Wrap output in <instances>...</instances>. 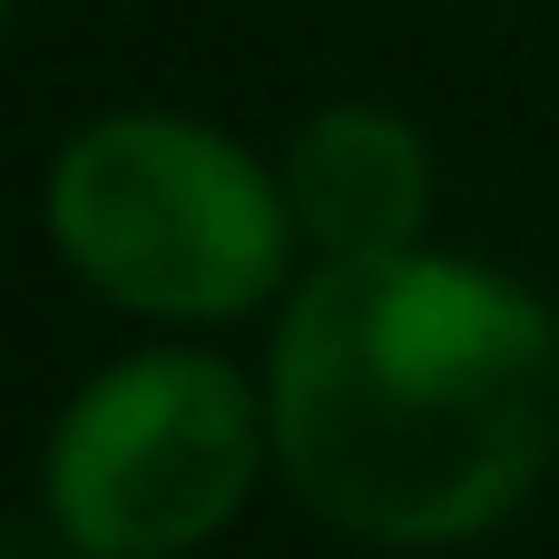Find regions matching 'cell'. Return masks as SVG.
Returning <instances> with one entry per match:
<instances>
[{"label":"cell","mask_w":559,"mask_h":559,"mask_svg":"<svg viewBox=\"0 0 559 559\" xmlns=\"http://www.w3.org/2000/svg\"><path fill=\"white\" fill-rule=\"evenodd\" d=\"M275 481L364 550H462L559 462V314L481 255H314L265 354Z\"/></svg>","instance_id":"obj_1"},{"label":"cell","mask_w":559,"mask_h":559,"mask_svg":"<svg viewBox=\"0 0 559 559\" xmlns=\"http://www.w3.org/2000/svg\"><path fill=\"white\" fill-rule=\"evenodd\" d=\"M49 255L138 324H236L295 285L285 167L187 108H98L49 147L39 177Z\"/></svg>","instance_id":"obj_2"},{"label":"cell","mask_w":559,"mask_h":559,"mask_svg":"<svg viewBox=\"0 0 559 559\" xmlns=\"http://www.w3.org/2000/svg\"><path fill=\"white\" fill-rule=\"evenodd\" d=\"M275 472L265 383L206 344H147L88 373L39 442V511L69 559H187Z\"/></svg>","instance_id":"obj_3"},{"label":"cell","mask_w":559,"mask_h":559,"mask_svg":"<svg viewBox=\"0 0 559 559\" xmlns=\"http://www.w3.org/2000/svg\"><path fill=\"white\" fill-rule=\"evenodd\" d=\"M275 167L314 255H403L432 236V138L383 98H324Z\"/></svg>","instance_id":"obj_4"},{"label":"cell","mask_w":559,"mask_h":559,"mask_svg":"<svg viewBox=\"0 0 559 559\" xmlns=\"http://www.w3.org/2000/svg\"><path fill=\"white\" fill-rule=\"evenodd\" d=\"M0 29H10V0H0Z\"/></svg>","instance_id":"obj_5"}]
</instances>
